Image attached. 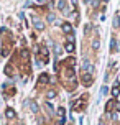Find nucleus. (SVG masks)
<instances>
[{"mask_svg": "<svg viewBox=\"0 0 120 125\" xmlns=\"http://www.w3.org/2000/svg\"><path fill=\"white\" fill-rule=\"evenodd\" d=\"M99 46H100V43H99L97 40H94V41H92V48H94V50H99Z\"/></svg>", "mask_w": 120, "mask_h": 125, "instance_id": "2eb2a0df", "label": "nucleus"}, {"mask_svg": "<svg viewBox=\"0 0 120 125\" xmlns=\"http://www.w3.org/2000/svg\"><path fill=\"white\" fill-rule=\"evenodd\" d=\"M105 92H107V86H102L100 87V95H104Z\"/></svg>", "mask_w": 120, "mask_h": 125, "instance_id": "6ab92c4d", "label": "nucleus"}, {"mask_svg": "<svg viewBox=\"0 0 120 125\" xmlns=\"http://www.w3.org/2000/svg\"><path fill=\"white\" fill-rule=\"evenodd\" d=\"M28 104H30V109H31V112H33V114L38 112V105H36V102H35V100L30 99V100H28Z\"/></svg>", "mask_w": 120, "mask_h": 125, "instance_id": "6e6552de", "label": "nucleus"}, {"mask_svg": "<svg viewBox=\"0 0 120 125\" xmlns=\"http://www.w3.org/2000/svg\"><path fill=\"white\" fill-rule=\"evenodd\" d=\"M99 125H104V120H100V122H99Z\"/></svg>", "mask_w": 120, "mask_h": 125, "instance_id": "393cba45", "label": "nucleus"}, {"mask_svg": "<svg viewBox=\"0 0 120 125\" xmlns=\"http://www.w3.org/2000/svg\"><path fill=\"white\" fill-rule=\"evenodd\" d=\"M31 21H33V26H35L38 31H43L44 30V23L40 20L38 15H31Z\"/></svg>", "mask_w": 120, "mask_h": 125, "instance_id": "f257e3e1", "label": "nucleus"}, {"mask_svg": "<svg viewBox=\"0 0 120 125\" xmlns=\"http://www.w3.org/2000/svg\"><path fill=\"white\" fill-rule=\"evenodd\" d=\"M119 23H120V18H119V17H115V20H114V26H115V28L119 26Z\"/></svg>", "mask_w": 120, "mask_h": 125, "instance_id": "aec40b11", "label": "nucleus"}, {"mask_svg": "<svg viewBox=\"0 0 120 125\" xmlns=\"http://www.w3.org/2000/svg\"><path fill=\"white\" fill-rule=\"evenodd\" d=\"M46 97H48V99H50V100H51V99H54V97H56V92H54V91H50Z\"/></svg>", "mask_w": 120, "mask_h": 125, "instance_id": "4468645a", "label": "nucleus"}, {"mask_svg": "<svg viewBox=\"0 0 120 125\" xmlns=\"http://www.w3.org/2000/svg\"><path fill=\"white\" fill-rule=\"evenodd\" d=\"M8 53H10V51H8V50H7V48H5V50L2 51V56H8Z\"/></svg>", "mask_w": 120, "mask_h": 125, "instance_id": "4be33fe9", "label": "nucleus"}, {"mask_svg": "<svg viewBox=\"0 0 120 125\" xmlns=\"http://www.w3.org/2000/svg\"><path fill=\"white\" fill-rule=\"evenodd\" d=\"M66 79L74 81V68H66Z\"/></svg>", "mask_w": 120, "mask_h": 125, "instance_id": "20e7f679", "label": "nucleus"}, {"mask_svg": "<svg viewBox=\"0 0 120 125\" xmlns=\"http://www.w3.org/2000/svg\"><path fill=\"white\" fill-rule=\"evenodd\" d=\"M48 79H50V77H48V74H41L38 81H40V84H46V82H50Z\"/></svg>", "mask_w": 120, "mask_h": 125, "instance_id": "f8f14e48", "label": "nucleus"}, {"mask_svg": "<svg viewBox=\"0 0 120 125\" xmlns=\"http://www.w3.org/2000/svg\"><path fill=\"white\" fill-rule=\"evenodd\" d=\"M63 31L64 33H69V35H72V26H71V23H63Z\"/></svg>", "mask_w": 120, "mask_h": 125, "instance_id": "423d86ee", "label": "nucleus"}, {"mask_svg": "<svg viewBox=\"0 0 120 125\" xmlns=\"http://www.w3.org/2000/svg\"><path fill=\"white\" fill-rule=\"evenodd\" d=\"M110 48H112V51L117 50V40H112V44H110Z\"/></svg>", "mask_w": 120, "mask_h": 125, "instance_id": "dca6fc26", "label": "nucleus"}, {"mask_svg": "<svg viewBox=\"0 0 120 125\" xmlns=\"http://www.w3.org/2000/svg\"><path fill=\"white\" fill-rule=\"evenodd\" d=\"M28 56V51L26 50H21V58H26Z\"/></svg>", "mask_w": 120, "mask_h": 125, "instance_id": "412c9836", "label": "nucleus"}, {"mask_svg": "<svg viewBox=\"0 0 120 125\" xmlns=\"http://www.w3.org/2000/svg\"><path fill=\"white\" fill-rule=\"evenodd\" d=\"M48 21H50V23H56V18H54L53 15H48Z\"/></svg>", "mask_w": 120, "mask_h": 125, "instance_id": "f3484780", "label": "nucleus"}, {"mask_svg": "<svg viewBox=\"0 0 120 125\" xmlns=\"http://www.w3.org/2000/svg\"><path fill=\"white\" fill-rule=\"evenodd\" d=\"M64 48H66V51H68V53H74V41H66Z\"/></svg>", "mask_w": 120, "mask_h": 125, "instance_id": "39448f33", "label": "nucleus"}, {"mask_svg": "<svg viewBox=\"0 0 120 125\" xmlns=\"http://www.w3.org/2000/svg\"><path fill=\"white\" fill-rule=\"evenodd\" d=\"M5 115H7V119H15V110L13 109H7Z\"/></svg>", "mask_w": 120, "mask_h": 125, "instance_id": "9d476101", "label": "nucleus"}, {"mask_svg": "<svg viewBox=\"0 0 120 125\" xmlns=\"http://www.w3.org/2000/svg\"><path fill=\"white\" fill-rule=\"evenodd\" d=\"M36 2H38V3H43V2H44V0H36Z\"/></svg>", "mask_w": 120, "mask_h": 125, "instance_id": "b1692460", "label": "nucleus"}, {"mask_svg": "<svg viewBox=\"0 0 120 125\" xmlns=\"http://www.w3.org/2000/svg\"><path fill=\"white\" fill-rule=\"evenodd\" d=\"M82 107H84V102H77L76 104V110H81Z\"/></svg>", "mask_w": 120, "mask_h": 125, "instance_id": "a211bd4d", "label": "nucleus"}, {"mask_svg": "<svg viewBox=\"0 0 120 125\" xmlns=\"http://www.w3.org/2000/svg\"><path fill=\"white\" fill-rule=\"evenodd\" d=\"M5 73H7V74H8V76L12 74V69H10V66H7V69H5Z\"/></svg>", "mask_w": 120, "mask_h": 125, "instance_id": "5701e85b", "label": "nucleus"}, {"mask_svg": "<svg viewBox=\"0 0 120 125\" xmlns=\"http://www.w3.org/2000/svg\"><path fill=\"white\" fill-rule=\"evenodd\" d=\"M64 114H66V110H64L63 107H59V109H58V124L56 125H64Z\"/></svg>", "mask_w": 120, "mask_h": 125, "instance_id": "f03ea898", "label": "nucleus"}, {"mask_svg": "<svg viewBox=\"0 0 120 125\" xmlns=\"http://www.w3.org/2000/svg\"><path fill=\"white\" fill-rule=\"evenodd\" d=\"M82 84H84L86 87H89V86L92 84V74H87V73H86V74L82 76Z\"/></svg>", "mask_w": 120, "mask_h": 125, "instance_id": "7ed1b4c3", "label": "nucleus"}, {"mask_svg": "<svg viewBox=\"0 0 120 125\" xmlns=\"http://www.w3.org/2000/svg\"><path fill=\"white\" fill-rule=\"evenodd\" d=\"M112 95H114V99L120 95V87H119V84H115V86H114V89H112Z\"/></svg>", "mask_w": 120, "mask_h": 125, "instance_id": "1a4fd4ad", "label": "nucleus"}, {"mask_svg": "<svg viewBox=\"0 0 120 125\" xmlns=\"http://www.w3.org/2000/svg\"><path fill=\"white\" fill-rule=\"evenodd\" d=\"M58 8H59V10H64V8H66V0H59V3H58Z\"/></svg>", "mask_w": 120, "mask_h": 125, "instance_id": "ddd939ff", "label": "nucleus"}, {"mask_svg": "<svg viewBox=\"0 0 120 125\" xmlns=\"http://www.w3.org/2000/svg\"><path fill=\"white\" fill-rule=\"evenodd\" d=\"M82 69H84L87 74H90V73H92V64H90V62L86 59V61H84V68H82Z\"/></svg>", "mask_w": 120, "mask_h": 125, "instance_id": "0eeeda50", "label": "nucleus"}, {"mask_svg": "<svg viewBox=\"0 0 120 125\" xmlns=\"http://www.w3.org/2000/svg\"><path fill=\"white\" fill-rule=\"evenodd\" d=\"M114 107H115V99H112V100H109V102H107V105H105V110L109 112V110H112Z\"/></svg>", "mask_w": 120, "mask_h": 125, "instance_id": "9b49d317", "label": "nucleus"}]
</instances>
